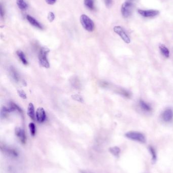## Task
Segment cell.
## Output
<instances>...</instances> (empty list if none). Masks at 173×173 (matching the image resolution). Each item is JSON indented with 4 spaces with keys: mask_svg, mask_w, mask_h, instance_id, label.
<instances>
[{
    "mask_svg": "<svg viewBox=\"0 0 173 173\" xmlns=\"http://www.w3.org/2000/svg\"><path fill=\"white\" fill-rule=\"evenodd\" d=\"M49 52V50L46 48H41L39 53V61L40 64L44 68L48 69L50 67V64L48 60V54Z\"/></svg>",
    "mask_w": 173,
    "mask_h": 173,
    "instance_id": "obj_1",
    "label": "cell"
},
{
    "mask_svg": "<svg viewBox=\"0 0 173 173\" xmlns=\"http://www.w3.org/2000/svg\"><path fill=\"white\" fill-rule=\"evenodd\" d=\"M80 23L82 27L88 32H93L95 28V24L93 20L86 15L82 14L80 16Z\"/></svg>",
    "mask_w": 173,
    "mask_h": 173,
    "instance_id": "obj_2",
    "label": "cell"
},
{
    "mask_svg": "<svg viewBox=\"0 0 173 173\" xmlns=\"http://www.w3.org/2000/svg\"><path fill=\"white\" fill-rule=\"evenodd\" d=\"M125 136L128 139L135 141L139 142L140 143H144L146 141L145 136H144V134L138 132H135V131L128 132L126 134Z\"/></svg>",
    "mask_w": 173,
    "mask_h": 173,
    "instance_id": "obj_3",
    "label": "cell"
},
{
    "mask_svg": "<svg viewBox=\"0 0 173 173\" xmlns=\"http://www.w3.org/2000/svg\"><path fill=\"white\" fill-rule=\"evenodd\" d=\"M133 4L130 1H126L122 5L121 12L124 18H128L132 14Z\"/></svg>",
    "mask_w": 173,
    "mask_h": 173,
    "instance_id": "obj_4",
    "label": "cell"
},
{
    "mask_svg": "<svg viewBox=\"0 0 173 173\" xmlns=\"http://www.w3.org/2000/svg\"><path fill=\"white\" fill-rule=\"evenodd\" d=\"M113 30L115 33L120 36L121 38L126 43L129 44L131 43V39L127 34L126 31H124L123 28H122L120 26H115L114 27Z\"/></svg>",
    "mask_w": 173,
    "mask_h": 173,
    "instance_id": "obj_5",
    "label": "cell"
},
{
    "mask_svg": "<svg viewBox=\"0 0 173 173\" xmlns=\"http://www.w3.org/2000/svg\"><path fill=\"white\" fill-rule=\"evenodd\" d=\"M138 12L143 17H146V18L155 17L159 14V11L157 10L139 9L138 10Z\"/></svg>",
    "mask_w": 173,
    "mask_h": 173,
    "instance_id": "obj_6",
    "label": "cell"
},
{
    "mask_svg": "<svg viewBox=\"0 0 173 173\" xmlns=\"http://www.w3.org/2000/svg\"><path fill=\"white\" fill-rule=\"evenodd\" d=\"M36 118L39 123H43L46 120V115L45 110L42 107H39L36 112Z\"/></svg>",
    "mask_w": 173,
    "mask_h": 173,
    "instance_id": "obj_7",
    "label": "cell"
},
{
    "mask_svg": "<svg viewBox=\"0 0 173 173\" xmlns=\"http://www.w3.org/2000/svg\"><path fill=\"white\" fill-rule=\"evenodd\" d=\"M15 135L19 139L20 141L23 144H25L26 140H27V137L25 135V132L24 130L20 128L19 127H16L15 130Z\"/></svg>",
    "mask_w": 173,
    "mask_h": 173,
    "instance_id": "obj_8",
    "label": "cell"
},
{
    "mask_svg": "<svg viewBox=\"0 0 173 173\" xmlns=\"http://www.w3.org/2000/svg\"><path fill=\"white\" fill-rule=\"evenodd\" d=\"M9 74L11 78L14 79L15 82H17V83L20 82V75L16 69L13 66H11L9 68Z\"/></svg>",
    "mask_w": 173,
    "mask_h": 173,
    "instance_id": "obj_9",
    "label": "cell"
},
{
    "mask_svg": "<svg viewBox=\"0 0 173 173\" xmlns=\"http://www.w3.org/2000/svg\"><path fill=\"white\" fill-rule=\"evenodd\" d=\"M173 118V112L171 109H167L162 114V118L165 122H169Z\"/></svg>",
    "mask_w": 173,
    "mask_h": 173,
    "instance_id": "obj_10",
    "label": "cell"
},
{
    "mask_svg": "<svg viewBox=\"0 0 173 173\" xmlns=\"http://www.w3.org/2000/svg\"><path fill=\"white\" fill-rule=\"evenodd\" d=\"M26 18H27V20L30 23L31 25H33L35 28H38L39 29H42V25H41V24L39 23L38 21H37L36 19L34 18V17L28 15Z\"/></svg>",
    "mask_w": 173,
    "mask_h": 173,
    "instance_id": "obj_11",
    "label": "cell"
},
{
    "mask_svg": "<svg viewBox=\"0 0 173 173\" xmlns=\"http://www.w3.org/2000/svg\"><path fill=\"white\" fill-rule=\"evenodd\" d=\"M10 111H17L19 112L20 114L23 115V110H21L20 107H19V106L16 104L15 103L13 102H10L9 103V108Z\"/></svg>",
    "mask_w": 173,
    "mask_h": 173,
    "instance_id": "obj_12",
    "label": "cell"
},
{
    "mask_svg": "<svg viewBox=\"0 0 173 173\" xmlns=\"http://www.w3.org/2000/svg\"><path fill=\"white\" fill-rule=\"evenodd\" d=\"M28 115L32 120H35L36 117V114L35 112L34 106L33 103H30L28 105Z\"/></svg>",
    "mask_w": 173,
    "mask_h": 173,
    "instance_id": "obj_13",
    "label": "cell"
},
{
    "mask_svg": "<svg viewBox=\"0 0 173 173\" xmlns=\"http://www.w3.org/2000/svg\"><path fill=\"white\" fill-rule=\"evenodd\" d=\"M148 149H149V151L151 156L152 162L153 164H154L156 163L157 160V152H156V150L154 148V147L152 146H149Z\"/></svg>",
    "mask_w": 173,
    "mask_h": 173,
    "instance_id": "obj_14",
    "label": "cell"
},
{
    "mask_svg": "<svg viewBox=\"0 0 173 173\" xmlns=\"http://www.w3.org/2000/svg\"><path fill=\"white\" fill-rule=\"evenodd\" d=\"M17 55L18 56V57H19V59H20V61H21V62L24 65H28V60H27V58L25 57V54H24V52L22 51H17Z\"/></svg>",
    "mask_w": 173,
    "mask_h": 173,
    "instance_id": "obj_15",
    "label": "cell"
},
{
    "mask_svg": "<svg viewBox=\"0 0 173 173\" xmlns=\"http://www.w3.org/2000/svg\"><path fill=\"white\" fill-rule=\"evenodd\" d=\"M159 49L161 52V54L166 57V58H168L170 56V51L169 49L166 47L163 44L159 46Z\"/></svg>",
    "mask_w": 173,
    "mask_h": 173,
    "instance_id": "obj_16",
    "label": "cell"
},
{
    "mask_svg": "<svg viewBox=\"0 0 173 173\" xmlns=\"http://www.w3.org/2000/svg\"><path fill=\"white\" fill-rule=\"evenodd\" d=\"M139 104H140V107L144 111H146V112H149V111H151L152 109L150 106L146 103L145 102H144V101L142 100H140Z\"/></svg>",
    "mask_w": 173,
    "mask_h": 173,
    "instance_id": "obj_17",
    "label": "cell"
},
{
    "mask_svg": "<svg viewBox=\"0 0 173 173\" xmlns=\"http://www.w3.org/2000/svg\"><path fill=\"white\" fill-rule=\"evenodd\" d=\"M109 151L115 157H119L120 153V149L117 146H114L109 148Z\"/></svg>",
    "mask_w": 173,
    "mask_h": 173,
    "instance_id": "obj_18",
    "label": "cell"
},
{
    "mask_svg": "<svg viewBox=\"0 0 173 173\" xmlns=\"http://www.w3.org/2000/svg\"><path fill=\"white\" fill-rule=\"evenodd\" d=\"M84 4L85 7L90 10L95 9V1L94 0H84Z\"/></svg>",
    "mask_w": 173,
    "mask_h": 173,
    "instance_id": "obj_19",
    "label": "cell"
},
{
    "mask_svg": "<svg viewBox=\"0 0 173 173\" xmlns=\"http://www.w3.org/2000/svg\"><path fill=\"white\" fill-rule=\"evenodd\" d=\"M16 3L18 7L22 10H25L28 8V5L24 0H16Z\"/></svg>",
    "mask_w": 173,
    "mask_h": 173,
    "instance_id": "obj_20",
    "label": "cell"
},
{
    "mask_svg": "<svg viewBox=\"0 0 173 173\" xmlns=\"http://www.w3.org/2000/svg\"><path fill=\"white\" fill-rule=\"evenodd\" d=\"M5 152L9 155L10 156H11L12 157H17L18 155V153L17 152V151L14 150L13 148H5Z\"/></svg>",
    "mask_w": 173,
    "mask_h": 173,
    "instance_id": "obj_21",
    "label": "cell"
},
{
    "mask_svg": "<svg viewBox=\"0 0 173 173\" xmlns=\"http://www.w3.org/2000/svg\"><path fill=\"white\" fill-rule=\"evenodd\" d=\"M10 112L9 109L7 107H3L1 109V118H5L7 117L9 113Z\"/></svg>",
    "mask_w": 173,
    "mask_h": 173,
    "instance_id": "obj_22",
    "label": "cell"
},
{
    "mask_svg": "<svg viewBox=\"0 0 173 173\" xmlns=\"http://www.w3.org/2000/svg\"><path fill=\"white\" fill-rule=\"evenodd\" d=\"M72 98L74 100L76 101L77 102H79L80 103L84 102V100H83L82 97L80 95H78V94H74V95H72Z\"/></svg>",
    "mask_w": 173,
    "mask_h": 173,
    "instance_id": "obj_23",
    "label": "cell"
},
{
    "mask_svg": "<svg viewBox=\"0 0 173 173\" xmlns=\"http://www.w3.org/2000/svg\"><path fill=\"white\" fill-rule=\"evenodd\" d=\"M29 127L30 134L32 136H34L36 134V126L34 123H30L29 125Z\"/></svg>",
    "mask_w": 173,
    "mask_h": 173,
    "instance_id": "obj_24",
    "label": "cell"
},
{
    "mask_svg": "<svg viewBox=\"0 0 173 173\" xmlns=\"http://www.w3.org/2000/svg\"><path fill=\"white\" fill-rule=\"evenodd\" d=\"M119 93L123 96L125 97H127V98H130L131 97V93L127 90H120L119 91Z\"/></svg>",
    "mask_w": 173,
    "mask_h": 173,
    "instance_id": "obj_25",
    "label": "cell"
},
{
    "mask_svg": "<svg viewBox=\"0 0 173 173\" xmlns=\"http://www.w3.org/2000/svg\"><path fill=\"white\" fill-rule=\"evenodd\" d=\"M17 93H18V94H19V97H21V98L24 99H27V94L24 91V90L19 89V90H18V91H17Z\"/></svg>",
    "mask_w": 173,
    "mask_h": 173,
    "instance_id": "obj_26",
    "label": "cell"
},
{
    "mask_svg": "<svg viewBox=\"0 0 173 173\" xmlns=\"http://www.w3.org/2000/svg\"><path fill=\"white\" fill-rule=\"evenodd\" d=\"M55 18V15L53 13V12H49V14L48 15V19L50 22H52L54 20Z\"/></svg>",
    "mask_w": 173,
    "mask_h": 173,
    "instance_id": "obj_27",
    "label": "cell"
},
{
    "mask_svg": "<svg viewBox=\"0 0 173 173\" xmlns=\"http://www.w3.org/2000/svg\"><path fill=\"white\" fill-rule=\"evenodd\" d=\"M105 3L106 6L109 8L112 5V0H105Z\"/></svg>",
    "mask_w": 173,
    "mask_h": 173,
    "instance_id": "obj_28",
    "label": "cell"
},
{
    "mask_svg": "<svg viewBox=\"0 0 173 173\" xmlns=\"http://www.w3.org/2000/svg\"><path fill=\"white\" fill-rule=\"evenodd\" d=\"M45 1L49 5H53L56 3L57 0H45Z\"/></svg>",
    "mask_w": 173,
    "mask_h": 173,
    "instance_id": "obj_29",
    "label": "cell"
},
{
    "mask_svg": "<svg viewBox=\"0 0 173 173\" xmlns=\"http://www.w3.org/2000/svg\"><path fill=\"white\" fill-rule=\"evenodd\" d=\"M1 15L2 18H3L4 16V11L3 10V7H2V6H1Z\"/></svg>",
    "mask_w": 173,
    "mask_h": 173,
    "instance_id": "obj_30",
    "label": "cell"
},
{
    "mask_svg": "<svg viewBox=\"0 0 173 173\" xmlns=\"http://www.w3.org/2000/svg\"><path fill=\"white\" fill-rule=\"evenodd\" d=\"M80 173H91L90 171H88V170H81Z\"/></svg>",
    "mask_w": 173,
    "mask_h": 173,
    "instance_id": "obj_31",
    "label": "cell"
},
{
    "mask_svg": "<svg viewBox=\"0 0 173 173\" xmlns=\"http://www.w3.org/2000/svg\"><path fill=\"white\" fill-rule=\"evenodd\" d=\"M131 1H133V0H131Z\"/></svg>",
    "mask_w": 173,
    "mask_h": 173,
    "instance_id": "obj_32",
    "label": "cell"
}]
</instances>
